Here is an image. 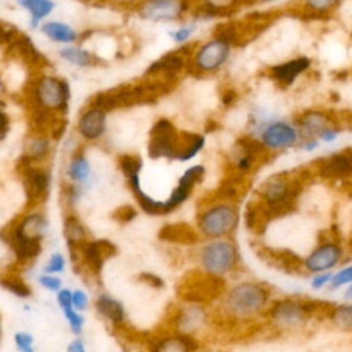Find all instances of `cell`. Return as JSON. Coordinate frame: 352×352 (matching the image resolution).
<instances>
[{
  "label": "cell",
  "mask_w": 352,
  "mask_h": 352,
  "mask_svg": "<svg viewBox=\"0 0 352 352\" xmlns=\"http://www.w3.org/2000/svg\"><path fill=\"white\" fill-rule=\"evenodd\" d=\"M0 285L3 289L8 290L11 294L19 298H28L32 296L30 286L16 274H6L0 278Z\"/></svg>",
  "instance_id": "cell-35"
},
{
  "label": "cell",
  "mask_w": 352,
  "mask_h": 352,
  "mask_svg": "<svg viewBox=\"0 0 352 352\" xmlns=\"http://www.w3.org/2000/svg\"><path fill=\"white\" fill-rule=\"evenodd\" d=\"M118 166H120L122 175L125 177H128L131 175L140 173V170L143 168V160L138 154L126 153V154H122L118 157Z\"/></svg>",
  "instance_id": "cell-38"
},
{
  "label": "cell",
  "mask_w": 352,
  "mask_h": 352,
  "mask_svg": "<svg viewBox=\"0 0 352 352\" xmlns=\"http://www.w3.org/2000/svg\"><path fill=\"white\" fill-rule=\"evenodd\" d=\"M342 0H300L298 12L308 18H327L340 6Z\"/></svg>",
  "instance_id": "cell-32"
},
{
  "label": "cell",
  "mask_w": 352,
  "mask_h": 352,
  "mask_svg": "<svg viewBox=\"0 0 352 352\" xmlns=\"http://www.w3.org/2000/svg\"><path fill=\"white\" fill-rule=\"evenodd\" d=\"M249 135L258 139L264 148L270 151H285L298 146L301 133L294 121L282 118H258L253 116L249 121Z\"/></svg>",
  "instance_id": "cell-5"
},
{
  "label": "cell",
  "mask_w": 352,
  "mask_h": 352,
  "mask_svg": "<svg viewBox=\"0 0 352 352\" xmlns=\"http://www.w3.org/2000/svg\"><path fill=\"white\" fill-rule=\"evenodd\" d=\"M312 66V59L305 55L293 56L267 69V76L279 88L292 87Z\"/></svg>",
  "instance_id": "cell-15"
},
{
  "label": "cell",
  "mask_w": 352,
  "mask_h": 352,
  "mask_svg": "<svg viewBox=\"0 0 352 352\" xmlns=\"http://www.w3.org/2000/svg\"><path fill=\"white\" fill-rule=\"evenodd\" d=\"M199 342L195 336L188 333L176 331L158 337L151 345L148 352H197Z\"/></svg>",
  "instance_id": "cell-22"
},
{
  "label": "cell",
  "mask_w": 352,
  "mask_h": 352,
  "mask_svg": "<svg viewBox=\"0 0 352 352\" xmlns=\"http://www.w3.org/2000/svg\"><path fill=\"white\" fill-rule=\"evenodd\" d=\"M198 29V22L197 21H188L184 22L182 25H179L176 29L169 30V37L172 38V41L177 45H184L188 44V41L192 38V36L195 34Z\"/></svg>",
  "instance_id": "cell-37"
},
{
  "label": "cell",
  "mask_w": 352,
  "mask_h": 352,
  "mask_svg": "<svg viewBox=\"0 0 352 352\" xmlns=\"http://www.w3.org/2000/svg\"><path fill=\"white\" fill-rule=\"evenodd\" d=\"M345 298L352 300V283L349 285V287H348V289H346V292H345Z\"/></svg>",
  "instance_id": "cell-54"
},
{
  "label": "cell",
  "mask_w": 352,
  "mask_h": 352,
  "mask_svg": "<svg viewBox=\"0 0 352 352\" xmlns=\"http://www.w3.org/2000/svg\"><path fill=\"white\" fill-rule=\"evenodd\" d=\"M140 279H142L143 282H146L147 285H150V286L155 287V289H161V287H164V280H162L160 276L154 275V274L144 272V274H142V275H140Z\"/></svg>",
  "instance_id": "cell-50"
},
{
  "label": "cell",
  "mask_w": 352,
  "mask_h": 352,
  "mask_svg": "<svg viewBox=\"0 0 352 352\" xmlns=\"http://www.w3.org/2000/svg\"><path fill=\"white\" fill-rule=\"evenodd\" d=\"M58 56L67 65L76 66L78 69H91L102 62V59L98 55H95L85 47L77 44L62 45L58 50Z\"/></svg>",
  "instance_id": "cell-25"
},
{
  "label": "cell",
  "mask_w": 352,
  "mask_h": 352,
  "mask_svg": "<svg viewBox=\"0 0 352 352\" xmlns=\"http://www.w3.org/2000/svg\"><path fill=\"white\" fill-rule=\"evenodd\" d=\"M72 296H73V292L67 287H60L58 292H56V302L58 305L63 309L66 308H70L73 307L72 304Z\"/></svg>",
  "instance_id": "cell-46"
},
{
  "label": "cell",
  "mask_w": 352,
  "mask_h": 352,
  "mask_svg": "<svg viewBox=\"0 0 352 352\" xmlns=\"http://www.w3.org/2000/svg\"><path fill=\"white\" fill-rule=\"evenodd\" d=\"M66 176L70 183H76L88 188L92 176V168L82 147H78L72 153L66 166Z\"/></svg>",
  "instance_id": "cell-24"
},
{
  "label": "cell",
  "mask_w": 352,
  "mask_h": 352,
  "mask_svg": "<svg viewBox=\"0 0 352 352\" xmlns=\"http://www.w3.org/2000/svg\"><path fill=\"white\" fill-rule=\"evenodd\" d=\"M116 254V246L107 239L88 241L80 250L81 264H84L94 275H99L104 261Z\"/></svg>",
  "instance_id": "cell-20"
},
{
  "label": "cell",
  "mask_w": 352,
  "mask_h": 352,
  "mask_svg": "<svg viewBox=\"0 0 352 352\" xmlns=\"http://www.w3.org/2000/svg\"><path fill=\"white\" fill-rule=\"evenodd\" d=\"M15 4L29 14V29L32 30L38 29L56 8L54 0H15Z\"/></svg>",
  "instance_id": "cell-29"
},
{
  "label": "cell",
  "mask_w": 352,
  "mask_h": 352,
  "mask_svg": "<svg viewBox=\"0 0 352 352\" xmlns=\"http://www.w3.org/2000/svg\"><path fill=\"white\" fill-rule=\"evenodd\" d=\"M0 25H1V23H0Z\"/></svg>",
  "instance_id": "cell-57"
},
{
  "label": "cell",
  "mask_w": 352,
  "mask_h": 352,
  "mask_svg": "<svg viewBox=\"0 0 352 352\" xmlns=\"http://www.w3.org/2000/svg\"><path fill=\"white\" fill-rule=\"evenodd\" d=\"M301 188V182L289 172L272 175L260 186L258 195L263 204L260 210L265 217L289 213L294 208Z\"/></svg>",
  "instance_id": "cell-2"
},
{
  "label": "cell",
  "mask_w": 352,
  "mask_h": 352,
  "mask_svg": "<svg viewBox=\"0 0 352 352\" xmlns=\"http://www.w3.org/2000/svg\"><path fill=\"white\" fill-rule=\"evenodd\" d=\"M239 224V210L232 201L206 205L197 216V230L206 239L231 236Z\"/></svg>",
  "instance_id": "cell-6"
},
{
  "label": "cell",
  "mask_w": 352,
  "mask_h": 352,
  "mask_svg": "<svg viewBox=\"0 0 352 352\" xmlns=\"http://www.w3.org/2000/svg\"><path fill=\"white\" fill-rule=\"evenodd\" d=\"M107 111L88 103L77 118V135L87 143L99 142L107 131Z\"/></svg>",
  "instance_id": "cell-17"
},
{
  "label": "cell",
  "mask_w": 352,
  "mask_h": 352,
  "mask_svg": "<svg viewBox=\"0 0 352 352\" xmlns=\"http://www.w3.org/2000/svg\"><path fill=\"white\" fill-rule=\"evenodd\" d=\"M293 121L301 133V139L302 138L319 139V136L326 129L336 125H341L334 111L322 109V107L305 109L300 111Z\"/></svg>",
  "instance_id": "cell-14"
},
{
  "label": "cell",
  "mask_w": 352,
  "mask_h": 352,
  "mask_svg": "<svg viewBox=\"0 0 352 352\" xmlns=\"http://www.w3.org/2000/svg\"><path fill=\"white\" fill-rule=\"evenodd\" d=\"M0 334H1V324H0Z\"/></svg>",
  "instance_id": "cell-56"
},
{
  "label": "cell",
  "mask_w": 352,
  "mask_h": 352,
  "mask_svg": "<svg viewBox=\"0 0 352 352\" xmlns=\"http://www.w3.org/2000/svg\"><path fill=\"white\" fill-rule=\"evenodd\" d=\"M314 311V305L308 301L283 298L274 301L268 308L271 322L282 329H292L302 324Z\"/></svg>",
  "instance_id": "cell-11"
},
{
  "label": "cell",
  "mask_w": 352,
  "mask_h": 352,
  "mask_svg": "<svg viewBox=\"0 0 352 352\" xmlns=\"http://www.w3.org/2000/svg\"><path fill=\"white\" fill-rule=\"evenodd\" d=\"M206 312L201 304L188 302L187 307L180 309L176 315V329L182 333L192 334L205 324Z\"/></svg>",
  "instance_id": "cell-28"
},
{
  "label": "cell",
  "mask_w": 352,
  "mask_h": 352,
  "mask_svg": "<svg viewBox=\"0 0 352 352\" xmlns=\"http://www.w3.org/2000/svg\"><path fill=\"white\" fill-rule=\"evenodd\" d=\"M66 352H87L85 349V345H84V341L81 338H74L69 342L67 348H66Z\"/></svg>",
  "instance_id": "cell-52"
},
{
  "label": "cell",
  "mask_w": 352,
  "mask_h": 352,
  "mask_svg": "<svg viewBox=\"0 0 352 352\" xmlns=\"http://www.w3.org/2000/svg\"><path fill=\"white\" fill-rule=\"evenodd\" d=\"M270 289L258 282L243 280L234 285L226 294V312L234 319H250L261 314L270 302Z\"/></svg>",
  "instance_id": "cell-3"
},
{
  "label": "cell",
  "mask_w": 352,
  "mask_h": 352,
  "mask_svg": "<svg viewBox=\"0 0 352 352\" xmlns=\"http://www.w3.org/2000/svg\"><path fill=\"white\" fill-rule=\"evenodd\" d=\"M63 235H65V239L70 249V253L74 258L77 254L80 256L81 248L89 241L85 226L78 219V216H76L74 213H70L65 217Z\"/></svg>",
  "instance_id": "cell-26"
},
{
  "label": "cell",
  "mask_w": 352,
  "mask_h": 352,
  "mask_svg": "<svg viewBox=\"0 0 352 352\" xmlns=\"http://www.w3.org/2000/svg\"><path fill=\"white\" fill-rule=\"evenodd\" d=\"M192 10V0H140L136 14L151 23H170L184 19Z\"/></svg>",
  "instance_id": "cell-10"
},
{
  "label": "cell",
  "mask_w": 352,
  "mask_h": 352,
  "mask_svg": "<svg viewBox=\"0 0 352 352\" xmlns=\"http://www.w3.org/2000/svg\"><path fill=\"white\" fill-rule=\"evenodd\" d=\"M182 144V132L172 120L160 117L154 121L148 132L147 155L151 160H177Z\"/></svg>",
  "instance_id": "cell-9"
},
{
  "label": "cell",
  "mask_w": 352,
  "mask_h": 352,
  "mask_svg": "<svg viewBox=\"0 0 352 352\" xmlns=\"http://www.w3.org/2000/svg\"><path fill=\"white\" fill-rule=\"evenodd\" d=\"M95 309L113 326H122L125 323V308L121 301L107 293H100L95 300Z\"/></svg>",
  "instance_id": "cell-30"
},
{
  "label": "cell",
  "mask_w": 352,
  "mask_h": 352,
  "mask_svg": "<svg viewBox=\"0 0 352 352\" xmlns=\"http://www.w3.org/2000/svg\"><path fill=\"white\" fill-rule=\"evenodd\" d=\"M63 315L69 323L72 333L76 336H80L82 333V326H84V318L81 316V314L77 309H74L73 307H70V308L63 309Z\"/></svg>",
  "instance_id": "cell-40"
},
{
  "label": "cell",
  "mask_w": 352,
  "mask_h": 352,
  "mask_svg": "<svg viewBox=\"0 0 352 352\" xmlns=\"http://www.w3.org/2000/svg\"><path fill=\"white\" fill-rule=\"evenodd\" d=\"M29 95L33 107L56 116H66L72 99V88L66 78L55 74H38L30 84Z\"/></svg>",
  "instance_id": "cell-4"
},
{
  "label": "cell",
  "mask_w": 352,
  "mask_h": 352,
  "mask_svg": "<svg viewBox=\"0 0 352 352\" xmlns=\"http://www.w3.org/2000/svg\"><path fill=\"white\" fill-rule=\"evenodd\" d=\"M234 44L227 38L213 34L197 44L188 63V72L195 76H212L219 73L231 59Z\"/></svg>",
  "instance_id": "cell-7"
},
{
  "label": "cell",
  "mask_w": 352,
  "mask_h": 352,
  "mask_svg": "<svg viewBox=\"0 0 352 352\" xmlns=\"http://www.w3.org/2000/svg\"><path fill=\"white\" fill-rule=\"evenodd\" d=\"M349 283H352V265H348V267L340 270L338 272H336L331 276V280L329 285L331 289H337V287H341V286H345Z\"/></svg>",
  "instance_id": "cell-42"
},
{
  "label": "cell",
  "mask_w": 352,
  "mask_h": 352,
  "mask_svg": "<svg viewBox=\"0 0 352 352\" xmlns=\"http://www.w3.org/2000/svg\"><path fill=\"white\" fill-rule=\"evenodd\" d=\"M136 209L131 205H124V206H120L116 212H114V219L121 223V224H125V223H129L132 221L135 217H136Z\"/></svg>",
  "instance_id": "cell-45"
},
{
  "label": "cell",
  "mask_w": 352,
  "mask_h": 352,
  "mask_svg": "<svg viewBox=\"0 0 352 352\" xmlns=\"http://www.w3.org/2000/svg\"><path fill=\"white\" fill-rule=\"evenodd\" d=\"M195 45L192 44H184L179 45V50L170 51L160 56L158 59L153 60L144 74L150 77L155 76H164L165 78H175L184 70H188V63H190V56L192 54Z\"/></svg>",
  "instance_id": "cell-13"
},
{
  "label": "cell",
  "mask_w": 352,
  "mask_h": 352,
  "mask_svg": "<svg viewBox=\"0 0 352 352\" xmlns=\"http://www.w3.org/2000/svg\"><path fill=\"white\" fill-rule=\"evenodd\" d=\"M66 268V258L62 253L59 252H55L50 256L45 267H44V272L47 274H59L62 271H65Z\"/></svg>",
  "instance_id": "cell-41"
},
{
  "label": "cell",
  "mask_w": 352,
  "mask_h": 352,
  "mask_svg": "<svg viewBox=\"0 0 352 352\" xmlns=\"http://www.w3.org/2000/svg\"><path fill=\"white\" fill-rule=\"evenodd\" d=\"M126 179V183H128V187L129 190L132 191L139 208L147 213V214H151V216H164L166 214L165 212V205H164V201H158V199H154L153 197H150L148 194H146L140 186V173H136V175H131Z\"/></svg>",
  "instance_id": "cell-27"
},
{
  "label": "cell",
  "mask_w": 352,
  "mask_h": 352,
  "mask_svg": "<svg viewBox=\"0 0 352 352\" xmlns=\"http://www.w3.org/2000/svg\"><path fill=\"white\" fill-rule=\"evenodd\" d=\"M38 30L47 40L56 44H62V45L76 44L81 38V33L74 26H72L65 21H58V19L44 21L40 25Z\"/></svg>",
  "instance_id": "cell-23"
},
{
  "label": "cell",
  "mask_w": 352,
  "mask_h": 352,
  "mask_svg": "<svg viewBox=\"0 0 352 352\" xmlns=\"http://www.w3.org/2000/svg\"><path fill=\"white\" fill-rule=\"evenodd\" d=\"M201 270L214 276H224L232 272L239 263L238 246L228 238L209 239L198 253Z\"/></svg>",
  "instance_id": "cell-8"
},
{
  "label": "cell",
  "mask_w": 352,
  "mask_h": 352,
  "mask_svg": "<svg viewBox=\"0 0 352 352\" xmlns=\"http://www.w3.org/2000/svg\"><path fill=\"white\" fill-rule=\"evenodd\" d=\"M19 169L22 176V184L26 195V201L30 208L40 205L48 197L51 187L50 172L36 164H28L19 161Z\"/></svg>",
  "instance_id": "cell-12"
},
{
  "label": "cell",
  "mask_w": 352,
  "mask_h": 352,
  "mask_svg": "<svg viewBox=\"0 0 352 352\" xmlns=\"http://www.w3.org/2000/svg\"><path fill=\"white\" fill-rule=\"evenodd\" d=\"M342 258V248L334 241H326L312 249L302 260V267L308 272L319 274L334 268Z\"/></svg>",
  "instance_id": "cell-19"
},
{
  "label": "cell",
  "mask_w": 352,
  "mask_h": 352,
  "mask_svg": "<svg viewBox=\"0 0 352 352\" xmlns=\"http://www.w3.org/2000/svg\"><path fill=\"white\" fill-rule=\"evenodd\" d=\"M330 322L342 331H352V302L333 307L329 312Z\"/></svg>",
  "instance_id": "cell-36"
},
{
  "label": "cell",
  "mask_w": 352,
  "mask_h": 352,
  "mask_svg": "<svg viewBox=\"0 0 352 352\" xmlns=\"http://www.w3.org/2000/svg\"><path fill=\"white\" fill-rule=\"evenodd\" d=\"M37 280H38V283L44 287V289H47V290H50V292H58L60 287H62V280H60V278H58L55 274H47V272H44L43 275H40L38 278H37Z\"/></svg>",
  "instance_id": "cell-43"
},
{
  "label": "cell",
  "mask_w": 352,
  "mask_h": 352,
  "mask_svg": "<svg viewBox=\"0 0 352 352\" xmlns=\"http://www.w3.org/2000/svg\"><path fill=\"white\" fill-rule=\"evenodd\" d=\"M199 232L192 230L187 224H166L160 231V238L166 242L191 245L198 241Z\"/></svg>",
  "instance_id": "cell-33"
},
{
  "label": "cell",
  "mask_w": 352,
  "mask_h": 352,
  "mask_svg": "<svg viewBox=\"0 0 352 352\" xmlns=\"http://www.w3.org/2000/svg\"><path fill=\"white\" fill-rule=\"evenodd\" d=\"M14 344L19 352H37L34 346V337L29 331H16L14 334Z\"/></svg>",
  "instance_id": "cell-39"
},
{
  "label": "cell",
  "mask_w": 352,
  "mask_h": 352,
  "mask_svg": "<svg viewBox=\"0 0 352 352\" xmlns=\"http://www.w3.org/2000/svg\"><path fill=\"white\" fill-rule=\"evenodd\" d=\"M48 230V220L43 212L32 210L6 227L0 236L12 250L16 261H33L43 250V239Z\"/></svg>",
  "instance_id": "cell-1"
},
{
  "label": "cell",
  "mask_w": 352,
  "mask_h": 352,
  "mask_svg": "<svg viewBox=\"0 0 352 352\" xmlns=\"http://www.w3.org/2000/svg\"><path fill=\"white\" fill-rule=\"evenodd\" d=\"M300 148L304 151H314L320 146V140L316 138H302L298 143Z\"/></svg>",
  "instance_id": "cell-51"
},
{
  "label": "cell",
  "mask_w": 352,
  "mask_h": 352,
  "mask_svg": "<svg viewBox=\"0 0 352 352\" xmlns=\"http://www.w3.org/2000/svg\"><path fill=\"white\" fill-rule=\"evenodd\" d=\"M331 276H333V274H331V272H327V271H326V272H319V274H316V275L312 278V280H311L312 289L319 290V289H322L323 286L329 285L330 280H331Z\"/></svg>",
  "instance_id": "cell-47"
},
{
  "label": "cell",
  "mask_w": 352,
  "mask_h": 352,
  "mask_svg": "<svg viewBox=\"0 0 352 352\" xmlns=\"http://www.w3.org/2000/svg\"><path fill=\"white\" fill-rule=\"evenodd\" d=\"M235 99H236V94H235L232 89H227V91H224L223 95H221V103H223L224 106L232 104V103L235 102Z\"/></svg>",
  "instance_id": "cell-53"
},
{
  "label": "cell",
  "mask_w": 352,
  "mask_h": 352,
  "mask_svg": "<svg viewBox=\"0 0 352 352\" xmlns=\"http://www.w3.org/2000/svg\"><path fill=\"white\" fill-rule=\"evenodd\" d=\"M270 1H274V0H261V3H270Z\"/></svg>",
  "instance_id": "cell-55"
},
{
  "label": "cell",
  "mask_w": 352,
  "mask_h": 352,
  "mask_svg": "<svg viewBox=\"0 0 352 352\" xmlns=\"http://www.w3.org/2000/svg\"><path fill=\"white\" fill-rule=\"evenodd\" d=\"M52 151V138L44 132H33L23 142V153L19 161L40 165Z\"/></svg>",
  "instance_id": "cell-21"
},
{
  "label": "cell",
  "mask_w": 352,
  "mask_h": 352,
  "mask_svg": "<svg viewBox=\"0 0 352 352\" xmlns=\"http://www.w3.org/2000/svg\"><path fill=\"white\" fill-rule=\"evenodd\" d=\"M72 304H73V308L77 309L78 312L87 311L88 307H89V297H88V294H87L84 290H81V289L73 290Z\"/></svg>",
  "instance_id": "cell-44"
},
{
  "label": "cell",
  "mask_w": 352,
  "mask_h": 352,
  "mask_svg": "<svg viewBox=\"0 0 352 352\" xmlns=\"http://www.w3.org/2000/svg\"><path fill=\"white\" fill-rule=\"evenodd\" d=\"M341 133V125H336V126H331L329 129H326L320 136H319V140L323 142V143H331L334 140H337V138L340 136Z\"/></svg>",
  "instance_id": "cell-48"
},
{
  "label": "cell",
  "mask_w": 352,
  "mask_h": 352,
  "mask_svg": "<svg viewBox=\"0 0 352 352\" xmlns=\"http://www.w3.org/2000/svg\"><path fill=\"white\" fill-rule=\"evenodd\" d=\"M10 128H11L10 116L7 114V111L0 109V142L7 136V133L10 132Z\"/></svg>",
  "instance_id": "cell-49"
},
{
  "label": "cell",
  "mask_w": 352,
  "mask_h": 352,
  "mask_svg": "<svg viewBox=\"0 0 352 352\" xmlns=\"http://www.w3.org/2000/svg\"><path fill=\"white\" fill-rule=\"evenodd\" d=\"M205 172H206V169L201 164L191 165L183 172V175L177 180V184L170 191V195L164 201L166 214L173 212L175 209H177L180 205H183L190 198L195 186L202 182Z\"/></svg>",
  "instance_id": "cell-16"
},
{
  "label": "cell",
  "mask_w": 352,
  "mask_h": 352,
  "mask_svg": "<svg viewBox=\"0 0 352 352\" xmlns=\"http://www.w3.org/2000/svg\"><path fill=\"white\" fill-rule=\"evenodd\" d=\"M206 144V138L202 133L182 131V144L177 161L186 162L195 158Z\"/></svg>",
  "instance_id": "cell-34"
},
{
  "label": "cell",
  "mask_w": 352,
  "mask_h": 352,
  "mask_svg": "<svg viewBox=\"0 0 352 352\" xmlns=\"http://www.w3.org/2000/svg\"><path fill=\"white\" fill-rule=\"evenodd\" d=\"M316 172L327 180H344L352 176V148L334 151L315 162Z\"/></svg>",
  "instance_id": "cell-18"
},
{
  "label": "cell",
  "mask_w": 352,
  "mask_h": 352,
  "mask_svg": "<svg viewBox=\"0 0 352 352\" xmlns=\"http://www.w3.org/2000/svg\"><path fill=\"white\" fill-rule=\"evenodd\" d=\"M8 47L29 65L44 66L48 62L45 55L36 47L34 41L28 34H23L21 32Z\"/></svg>",
  "instance_id": "cell-31"
}]
</instances>
